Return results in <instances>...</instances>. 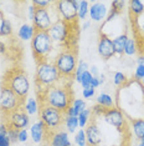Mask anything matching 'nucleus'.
Masks as SVG:
<instances>
[{
    "instance_id": "a878e982",
    "label": "nucleus",
    "mask_w": 144,
    "mask_h": 146,
    "mask_svg": "<svg viewBox=\"0 0 144 146\" xmlns=\"http://www.w3.org/2000/svg\"><path fill=\"white\" fill-rule=\"evenodd\" d=\"M63 126L68 134H76V131L80 129V126H78V119L71 117V116H65Z\"/></svg>"
},
{
    "instance_id": "13d9d810",
    "label": "nucleus",
    "mask_w": 144,
    "mask_h": 146,
    "mask_svg": "<svg viewBox=\"0 0 144 146\" xmlns=\"http://www.w3.org/2000/svg\"><path fill=\"white\" fill-rule=\"evenodd\" d=\"M0 71H1V62H0Z\"/></svg>"
},
{
    "instance_id": "423d86ee",
    "label": "nucleus",
    "mask_w": 144,
    "mask_h": 146,
    "mask_svg": "<svg viewBox=\"0 0 144 146\" xmlns=\"http://www.w3.org/2000/svg\"><path fill=\"white\" fill-rule=\"evenodd\" d=\"M75 24H67L62 20H56L48 29L47 34L50 35L54 44L67 46L66 49H72V26Z\"/></svg>"
},
{
    "instance_id": "aec40b11",
    "label": "nucleus",
    "mask_w": 144,
    "mask_h": 146,
    "mask_svg": "<svg viewBox=\"0 0 144 146\" xmlns=\"http://www.w3.org/2000/svg\"><path fill=\"white\" fill-rule=\"evenodd\" d=\"M35 34H36L35 28L31 24H27V23L21 24L18 30V38L22 41H31Z\"/></svg>"
},
{
    "instance_id": "f3484780",
    "label": "nucleus",
    "mask_w": 144,
    "mask_h": 146,
    "mask_svg": "<svg viewBox=\"0 0 144 146\" xmlns=\"http://www.w3.org/2000/svg\"><path fill=\"white\" fill-rule=\"evenodd\" d=\"M84 130H86V140L88 146H99L102 144V132L94 121L88 124Z\"/></svg>"
},
{
    "instance_id": "7c9ffc66",
    "label": "nucleus",
    "mask_w": 144,
    "mask_h": 146,
    "mask_svg": "<svg viewBox=\"0 0 144 146\" xmlns=\"http://www.w3.org/2000/svg\"><path fill=\"white\" fill-rule=\"evenodd\" d=\"M73 144L76 146H83L87 144L86 140V130L84 129H78L73 136Z\"/></svg>"
},
{
    "instance_id": "864d4df0",
    "label": "nucleus",
    "mask_w": 144,
    "mask_h": 146,
    "mask_svg": "<svg viewBox=\"0 0 144 146\" xmlns=\"http://www.w3.org/2000/svg\"><path fill=\"white\" fill-rule=\"evenodd\" d=\"M90 26H91V21H83V24H82V26H81V29H82V30H87Z\"/></svg>"
},
{
    "instance_id": "393cba45",
    "label": "nucleus",
    "mask_w": 144,
    "mask_h": 146,
    "mask_svg": "<svg viewBox=\"0 0 144 146\" xmlns=\"http://www.w3.org/2000/svg\"><path fill=\"white\" fill-rule=\"evenodd\" d=\"M133 20H134L133 29H134V34H135V39L137 40L144 39V14L133 19Z\"/></svg>"
},
{
    "instance_id": "c756f323",
    "label": "nucleus",
    "mask_w": 144,
    "mask_h": 146,
    "mask_svg": "<svg viewBox=\"0 0 144 146\" xmlns=\"http://www.w3.org/2000/svg\"><path fill=\"white\" fill-rule=\"evenodd\" d=\"M91 115H92V112H91V109H86V110H83L81 112L80 115L77 116L78 119V126H80V129H86L87 125L90 124V120H91Z\"/></svg>"
},
{
    "instance_id": "412c9836",
    "label": "nucleus",
    "mask_w": 144,
    "mask_h": 146,
    "mask_svg": "<svg viewBox=\"0 0 144 146\" xmlns=\"http://www.w3.org/2000/svg\"><path fill=\"white\" fill-rule=\"evenodd\" d=\"M129 124H130V127H132V132L134 137L138 141L144 139V119L143 117L130 119Z\"/></svg>"
},
{
    "instance_id": "f03ea898",
    "label": "nucleus",
    "mask_w": 144,
    "mask_h": 146,
    "mask_svg": "<svg viewBox=\"0 0 144 146\" xmlns=\"http://www.w3.org/2000/svg\"><path fill=\"white\" fill-rule=\"evenodd\" d=\"M61 75L57 71L54 61L42 60L37 62L35 72V85L37 88V94H40L48 88L61 84Z\"/></svg>"
},
{
    "instance_id": "4c0bfd02",
    "label": "nucleus",
    "mask_w": 144,
    "mask_h": 146,
    "mask_svg": "<svg viewBox=\"0 0 144 146\" xmlns=\"http://www.w3.org/2000/svg\"><path fill=\"white\" fill-rule=\"evenodd\" d=\"M91 80H92V75H91V72L90 71L83 72L82 78H81V82H80L81 86H82V89L91 86Z\"/></svg>"
},
{
    "instance_id": "c85d7f7f",
    "label": "nucleus",
    "mask_w": 144,
    "mask_h": 146,
    "mask_svg": "<svg viewBox=\"0 0 144 146\" xmlns=\"http://www.w3.org/2000/svg\"><path fill=\"white\" fill-rule=\"evenodd\" d=\"M88 70H90V65H88L84 60H80V61H78V64H77L76 71H75V74H73L75 80H76L78 84H80V82H81V78H82L83 72H86Z\"/></svg>"
},
{
    "instance_id": "7ed1b4c3",
    "label": "nucleus",
    "mask_w": 144,
    "mask_h": 146,
    "mask_svg": "<svg viewBox=\"0 0 144 146\" xmlns=\"http://www.w3.org/2000/svg\"><path fill=\"white\" fill-rule=\"evenodd\" d=\"M1 84L9 86L21 100H25V99L27 98L29 92H30V89H31L30 80H29L27 75H26V72L20 68L9 70L5 74L4 80H3Z\"/></svg>"
},
{
    "instance_id": "603ef678",
    "label": "nucleus",
    "mask_w": 144,
    "mask_h": 146,
    "mask_svg": "<svg viewBox=\"0 0 144 146\" xmlns=\"http://www.w3.org/2000/svg\"><path fill=\"white\" fill-rule=\"evenodd\" d=\"M98 78H99V81H101V85L102 84H104V82H106V80H107V76H106V74H99V76H98Z\"/></svg>"
},
{
    "instance_id": "49530a36",
    "label": "nucleus",
    "mask_w": 144,
    "mask_h": 146,
    "mask_svg": "<svg viewBox=\"0 0 144 146\" xmlns=\"http://www.w3.org/2000/svg\"><path fill=\"white\" fill-rule=\"evenodd\" d=\"M88 71L91 72V75H92V76H99V74H101L99 70H98V68H97L96 65L90 66V70H88Z\"/></svg>"
},
{
    "instance_id": "5701e85b",
    "label": "nucleus",
    "mask_w": 144,
    "mask_h": 146,
    "mask_svg": "<svg viewBox=\"0 0 144 146\" xmlns=\"http://www.w3.org/2000/svg\"><path fill=\"white\" fill-rule=\"evenodd\" d=\"M128 10L133 19L138 18L144 14V3L139 1V0H130L128 1Z\"/></svg>"
},
{
    "instance_id": "a19ab883",
    "label": "nucleus",
    "mask_w": 144,
    "mask_h": 146,
    "mask_svg": "<svg viewBox=\"0 0 144 146\" xmlns=\"http://www.w3.org/2000/svg\"><path fill=\"white\" fill-rule=\"evenodd\" d=\"M35 14H36V8L32 5V3L27 5V9H26V16H27V20L29 21H34V18H35Z\"/></svg>"
},
{
    "instance_id": "f257e3e1",
    "label": "nucleus",
    "mask_w": 144,
    "mask_h": 146,
    "mask_svg": "<svg viewBox=\"0 0 144 146\" xmlns=\"http://www.w3.org/2000/svg\"><path fill=\"white\" fill-rule=\"evenodd\" d=\"M40 98L41 105H48L54 109H57L62 112H65L71 106L73 98H72V91L70 86L66 85H55L52 88H48L40 94H37Z\"/></svg>"
},
{
    "instance_id": "2eb2a0df",
    "label": "nucleus",
    "mask_w": 144,
    "mask_h": 146,
    "mask_svg": "<svg viewBox=\"0 0 144 146\" xmlns=\"http://www.w3.org/2000/svg\"><path fill=\"white\" fill-rule=\"evenodd\" d=\"M108 6L106 3L102 1H94L93 4L90 5V13L88 16L91 18V20L94 23H104L107 15H108Z\"/></svg>"
},
{
    "instance_id": "f8f14e48",
    "label": "nucleus",
    "mask_w": 144,
    "mask_h": 146,
    "mask_svg": "<svg viewBox=\"0 0 144 146\" xmlns=\"http://www.w3.org/2000/svg\"><path fill=\"white\" fill-rule=\"evenodd\" d=\"M52 24H54V19L48 9H36V14L32 21V26L36 31H48Z\"/></svg>"
},
{
    "instance_id": "e433bc0d",
    "label": "nucleus",
    "mask_w": 144,
    "mask_h": 146,
    "mask_svg": "<svg viewBox=\"0 0 144 146\" xmlns=\"http://www.w3.org/2000/svg\"><path fill=\"white\" fill-rule=\"evenodd\" d=\"M134 80L142 82L144 80V66L143 65H137L135 70H134Z\"/></svg>"
},
{
    "instance_id": "c9c22d12",
    "label": "nucleus",
    "mask_w": 144,
    "mask_h": 146,
    "mask_svg": "<svg viewBox=\"0 0 144 146\" xmlns=\"http://www.w3.org/2000/svg\"><path fill=\"white\" fill-rule=\"evenodd\" d=\"M29 139H30V132H29V129H21V130H19L18 142L25 144V142L29 141Z\"/></svg>"
},
{
    "instance_id": "4be33fe9",
    "label": "nucleus",
    "mask_w": 144,
    "mask_h": 146,
    "mask_svg": "<svg viewBox=\"0 0 144 146\" xmlns=\"http://www.w3.org/2000/svg\"><path fill=\"white\" fill-rule=\"evenodd\" d=\"M96 104L104 108L106 110L108 109L116 108V102H114V98L108 92H101V94L97 95L96 98Z\"/></svg>"
},
{
    "instance_id": "37998d69",
    "label": "nucleus",
    "mask_w": 144,
    "mask_h": 146,
    "mask_svg": "<svg viewBox=\"0 0 144 146\" xmlns=\"http://www.w3.org/2000/svg\"><path fill=\"white\" fill-rule=\"evenodd\" d=\"M12 144L9 140L8 135H6V132L4 134H0V146H11Z\"/></svg>"
},
{
    "instance_id": "6e6552de",
    "label": "nucleus",
    "mask_w": 144,
    "mask_h": 146,
    "mask_svg": "<svg viewBox=\"0 0 144 146\" xmlns=\"http://www.w3.org/2000/svg\"><path fill=\"white\" fill-rule=\"evenodd\" d=\"M24 100H21L9 86L1 84V95H0V111L3 115L8 116L9 114L22 108Z\"/></svg>"
},
{
    "instance_id": "ea45409f",
    "label": "nucleus",
    "mask_w": 144,
    "mask_h": 146,
    "mask_svg": "<svg viewBox=\"0 0 144 146\" xmlns=\"http://www.w3.org/2000/svg\"><path fill=\"white\" fill-rule=\"evenodd\" d=\"M18 134H19V130H16V129H11V127H8L6 135H8V137H9V140H10L11 144H15V142H18Z\"/></svg>"
},
{
    "instance_id": "a18cd8bd",
    "label": "nucleus",
    "mask_w": 144,
    "mask_h": 146,
    "mask_svg": "<svg viewBox=\"0 0 144 146\" xmlns=\"http://www.w3.org/2000/svg\"><path fill=\"white\" fill-rule=\"evenodd\" d=\"M101 86V81H99V78L98 76H92V80H91V88L93 89H97Z\"/></svg>"
},
{
    "instance_id": "9d476101",
    "label": "nucleus",
    "mask_w": 144,
    "mask_h": 146,
    "mask_svg": "<svg viewBox=\"0 0 144 146\" xmlns=\"http://www.w3.org/2000/svg\"><path fill=\"white\" fill-rule=\"evenodd\" d=\"M103 120L108 125L116 127L118 131H124L127 129V117L124 115V112L119 108H117V106L104 111Z\"/></svg>"
},
{
    "instance_id": "680f3d73",
    "label": "nucleus",
    "mask_w": 144,
    "mask_h": 146,
    "mask_svg": "<svg viewBox=\"0 0 144 146\" xmlns=\"http://www.w3.org/2000/svg\"><path fill=\"white\" fill-rule=\"evenodd\" d=\"M83 146H88V145H87V144H86V145H83Z\"/></svg>"
},
{
    "instance_id": "9b49d317",
    "label": "nucleus",
    "mask_w": 144,
    "mask_h": 146,
    "mask_svg": "<svg viewBox=\"0 0 144 146\" xmlns=\"http://www.w3.org/2000/svg\"><path fill=\"white\" fill-rule=\"evenodd\" d=\"M5 124L8 125V127L16 129V130H21V129H27L31 125L30 116L24 111V109H18L16 111L9 114L5 116Z\"/></svg>"
},
{
    "instance_id": "5fc2aeb1",
    "label": "nucleus",
    "mask_w": 144,
    "mask_h": 146,
    "mask_svg": "<svg viewBox=\"0 0 144 146\" xmlns=\"http://www.w3.org/2000/svg\"><path fill=\"white\" fill-rule=\"evenodd\" d=\"M135 146H144V139H142V140L138 141V144H137Z\"/></svg>"
},
{
    "instance_id": "20e7f679",
    "label": "nucleus",
    "mask_w": 144,
    "mask_h": 146,
    "mask_svg": "<svg viewBox=\"0 0 144 146\" xmlns=\"http://www.w3.org/2000/svg\"><path fill=\"white\" fill-rule=\"evenodd\" d=\"M55 44L51 40L47 31H36L31 40V50L36 62L42 60H48V56L52 54Z\"/></svg>"
},
{
    "instance_id": "dca6fc26",
    "label": "nucleus",
    "mask_w": 144,
    "mask_h": 146,
    "mask_svg": "<svg viewBox=\"0 0 144 146\" xmlns=\"http://www.w3.org/2000/svg\"><path fill=\"white\" fill-rule=\"evenodd\" d=\"M46 141L48 146H72L68 132L62 129L54 132H48Z\"/></svg>"
},
{
    "instance_id": "c03bdc74",
    "label": "nucleus",
    "mask_w": 144,
    "mask_h": 146,
    "mask_svg": "<svg viewBox=\"0 0 144 146\" xmlns=\"http://www.w3.org/2000/svg\"><path fill=\"white\" fill-rule=\"evenodd\" d=\"M63 114H65V116H71V117H77V116H78V112L75 110L73 106H70V108H68L67 110L63 112Z\"/></svg>"
},
{
    "instance_id": "473e14b6",
    "label": "nucleus",
    "mask_w": 144,
    "mask_h": 146,
    "mask_svg": "<svg viewBox=\"0 0 144 146\" xmlns=\"http://www.w3.org/2000/svg\"><path fill=\"white\" fill-rule=\"evenodd\" d=\"M128 5V1H123V0H114L111 3V10L116 11L118 15L123 14V11L126 10V6Z\"/></svg>"
},
{
    "instance_id": "ddd939ff",
    "label": "nucleus",
    "mask_w": 144,
    "mask_h": 146,
    "mask_svg": "<svg viewBox=\"0 0 144 146\" xmlns=\"http://www.w3.org/2000/svg\"><path fill=\"white\" fill-rule=\"evenodd\" d=\"M97 52L104 61L112 59L116 55L114 54V46H113L112 38L101 33L99 39H98V44H97Z\"/></svg>"
},
{
    "instance_id": "e2e57ef3",
    "label": "nucleus",
    "mask_w": 144,
    "mask_h": 146,
    "mask_svg": "<svg viewBox=\"0 0 144 146\" xmlns=\"http://www.w3.org/2000/svg\"><path fill=\"white\" fill-rule=\"evenodd\" d=\"M112 146H116V145H112Z\"/></svg>"
},
{
    "instance_id": "2f4dec72",
    "label": "nucleus",
    "mask_w": 144,
    "mask_h": 146,
    "mask_svg": "<svg viewBox=\"0 0 144 146\" xmlns=\"http://www.w3.org/2000/svg\"><path fill=\"white\" fill-rule=\"evenodd\" d=\"M128 82V79H127V76L124 72L122 71H116L113 74V84L116 86H119V88H122V86H126V84Z\"/></svg>"
},
{
    "instance_id": "09e8293b",
    "label": "nucleus",
    "mask_w": 144,
    "mask_h": 146,
    "mask_svg": "<svg viewBox=\"0 0 144 146\" xmlns=\"http://www.w3.org/2000/svg\"><path fill=\"white\" fill-rule=\"evenodd\" d=\"M137 41H138V49L140 51V55H144V39H140Z\"/></svg>"
},
{
    "instance_id": "3c124183",
    "label": "nucleus",
    "mask_w": 144,
    "mask_h": 146,
    "mask_svg": "<svg viewBox=\"0 0 144 146\" xmlns=\"http://www.w3.org/2000/svg\"><path fill=\"white\" fill-rule=\"evenodd\" d=\"M137 65H143L144 66V55H139L137 58Z\"/></svg>"
},
{
    "instance_id": "bb28decb",
    "label": "nucleus",
    "mask_w": 144,
    "mask_h": 146,
    "mask_svg": "<svg viewBox=\"0 0 144 146\" xmlns=\"http://www.w3.org/2000/svg\"><path fill=\"white\" fill-rule=\"evenodd\" d=\"M12 34V24L9 19L1 16L0 19V36L3 38H8Z\"/></svg>"
},
{
    "instance_id": "bf43d9fd",
    "label": "nucleus",
    "mask_w": 144,
    "mask_h": 146,
    "mask_svg": "<svg viewBox=\"0 0 144 146\" xmlns=\"http://www.w3.org/2000/svg\"><path fill=\"white\" fill-rule=\"evenodd\" d=\"M142 84H143V85H144V80H143V81H142Z\"/></svg>"
},
{
    "instance_id": "58836bf2",
    "label": "nucleus",
    "mask_w": 144,
    "mask_h": 146,
    "mask_svg": "<svg viewBox=\"0 0 144 146\" xmlns=\"http://www.w3.org/2000/svg\"><path fill=\"white\" fill-rule=\"evenodd\" d=\"M31 3L36 9H47L50 5H52V3L48 0H32Z\"/></svg>"
},
{
    "instance_id": "79ce46f5",
    "label": "nucleus",
    "mask_w": 144,
    "mask_h": 146,
    "mask_svg": "<svg viewBox=\"0 0 144 146\" xmlns=\"http://www.w3.org/2000/svg\"><path fill=\"white\" fill-rule=\"evenodd\" d=\"M104 111H106V109L102 108V106L99 105H94L93 108H91V112H92V115L94 116V117H98V116H103Z\"/></svg>"
},
{
    "instance_id": "6e6d98bb",
    "label": "nucleus",
    "mask_w": 144,
    "mask_h": 146,
    "mask_svg": "<svg viewBox=\"0 0 144 146\" xmlns=\"http://www.w3.org/2000/svg\"><path fill=\"white\" fill-rule=\"evenodd\" d=\"M0 95H1V85H0Z\"/></svg>"
},
{
    "instance_id": "b1692460",
    "label": "nucleus",
    "mask_w": 144,
    "mask_h": 146,
    "mask_svg": "<svg viewBox=\"0 0 144 146\" xmlns=\"http://www.w3.org/2000/svg\"><path fill=\"white\" fill-rule=\"evenodd\" d=\"M139 51L138 49V41H137L135 36L133 38H129L127 39V42H126V46H124V55L127 56H134L137 55V52Z\"/></svg>"
},
{
    "instance_id": "f704fd0d",
    "label": "nucleus",
    "mask_w": 144,
    "mask_h": 146,
    "mask_svg": "<svg viewBox=\"0 0 144 146\" xmlns=\"http://www.w3.org/2000/svg\"><path fill=\"white\" fill-rule=\"evenodd\" d=\"M82 98L84 100H92V99H94L96 98V89L91 88V86L82 89Z\"/></svg>"
},
{
    "instance_id": "1a4fd4ad",
    "label": "nucleus",
    "mask_w": 144,
    "mask_h": 146,
    "mask_svg": "<svg viewBox=\"0 0 144 146\" xmlns=\"http://www.w3.org/2000/svg\"><path fill=\"white\" fill-rule=\"evenodd\" d=\"M55 11H56L57 20H62L67 24H76L77 23V8L75 6L73 0H60L55 1Z\"/></svg>"
},
{
    "instance_id": "72a5a7b5",
    "label": "nucleus",
    "mask_w": 144,
    "mask_h": 146,
    "mask_svg": "<svg viewBox=\"0 0 144 146\" xmlns=\"http://www.w3.org/2000/svg\"><path fill=\"white\" fill-rule=\"evenodd\" d=\"M71 106H73L75 108V110H76L78 112V115L81 114L83 110H86L87 109V104H86V100L84 99H80V98H77V99H73V101H72V104Z\"/></svg>"
},
{
    "instance_id": "cd10ccee",
    "label": "nucleus",
    "mask_w": 144,
    "mask_h": 146,
    "mask_svg": "<svg viewBox=\"0 0 144 146\" xmlns=\"http://www.w3.org/2000/svg\"><path fill=\"white\" fill-rule=\"evenodd\" d=\"M90 1L87 0H80V6H78V10H77V19L80 20H86L88 13H90Z\"/></svg>"
},
{
    "instance_id": "39448f33",
    "label": "nucleus",
    "mask_w": 144,
    "mask_h": 146,
    "mask_svg": "<svg viewBox=\"0 0 144 146\" xmlns=\"http://www.w3.org/2000/svg\"><path fill=\"white\" fill-rule=\"evenodd\" d=\"M77 64H78L77 52L75 49L61 50L54 58V65L56 66L61 78H71V76H73Z\"/></svg>"
},
{
    "instance_id": "6ab92c4d",
    "label": "nucleus",
    "mask_w": 144,
    "mask_h": 146,
    "mask_svg": "<svg viewBox=\"0 0 144 146\" xmlns=\"http://www.w3.org/2000/svg\"><path fill=\"white\" fill-rule=\"evenodd\" d=\"M128 38H129L128 33L123 31V33H120L119 35L114 36V38L112 39L113 46H114V54H116L117 56L124 55V46H126V42H127V39Z\"/></svg>"
},
{
    "instance_id": "8fccbe9b",
    "label": "nucleus",
    "mask_w": 144,
    "mask_h": 146,
    "mask_svg": "<svg viewBox=\"0 0 144 146\" xmlns=\"http://www.w3.org/2000/svg\"><path fill=\"white\" fill-rule=\"evenodd\" d=\"M8 131V125L5 122H0V134H4Z\"/></svg>"
},
{
    "instance_id": "0eeeda50",
    "label": "nucleus",
    "mask_w": 144,
    "mask_h": 146,
    "mask_svg": "<svg viewBox=\"0 0 144 146\" xmlns=\"http://www.w3.org/2000/svg\"><path fill=\"white\" fill-rule=\"evenodd\" d=\"M39 119L45 124L48 132H54L56 130H60L61 126L63 125L65 114L48 105H41Z\"/></svg>"
},
{
    "instance_id": "de8ad7c7",
    "label": "nucleus",
    "mask_w": 144,
    "mask_h": 146,
    "mask_svg": "<svg viewBox=\"0 0 144 146\" xmlns=\"http://www.w3.org/2000/svg\"><path fill=\"white\" fill-rule=\"evenodd\" d=\"M6 52H8V46L4 41L0 40V55H5Z\"/></svg>"
},
{
    "instance_id": "052dcab7",
    "label": "nucleus",
    "mask_w": 144,
    "mask_h": 146,
    "mask_svg": "<svg viewBox=\"0 0 144 146\" xmlns=\"http://www.w3.org/2000/svg\"><path fill=\"white\" fill-rule=\"evenodd\" d=\"M143 91H144V85H143Z\"/></svg>"
},
{
    "instance_id": "a211bd4d",
    "label": "nucleus",
    "mask_w": 144,
    "mask_h": 146,
    "mask_svg": "<svg viewBox=\"0 0 144 146\" xmlns=\"http://www.w3.org/2000/svg\"><path fill=\"white\" fill-rule=\"evenodd\" d=\"M22 109L29 116H36L40 114V109H41V104L34 96H27L24 100L22 104Z\"/></svg>"
},
{
    "instance_id": "4d7b16f0",
    "label": "nucleus",
    "mask_w": 144,
    "mask_h": 146,
    "mask_svg": "<svg viewBox=\"0 0 144 146\" xmlns=\"http://www.w3.org/2000/svg\"><path fill=\"white\" fill-rule=\"evenodd\" d=\"M0 16H3V13H1V10H0Z\"/></svg>"
},
{
    "instance_id": "4468645a",
    "label": "nucleus",
    "mask_w": 144,
    "mask_h": 146,
    "mask_svg": "<svg viewBox=\"0 0 144 146\" xmlns=\"http://www.w3.org/2000/svg\"><path fill=\"white\" fill-rule=\"evenodd\" d=\"M29 132H30V139L36 145H40L44 141H46L47 135H48L46 126H45V124L40 120V119H37V120L34 121L30 125Z\"/></svg>"
}]
</instances>
